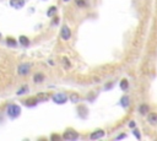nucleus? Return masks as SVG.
<instances>
[{
  "instance_id": "f257e3e1",
  "label": "nucleus",
  "mask_w": 157,
  "mask_h": 141,
  "mask_svg": "<svg viewBox=\"0 0 157 141\" xmlns=\"http://www.w3.org/2000/svg\"><path fill=\"white\" fill-rule=\"evenodd\" d=\"M20 113H21V108L17 104H10L6 108V114L9 115V118H11V119L17 118L20 115Z\"/></svg>"
},
{
  "instance_id": "f03ea898",
  "label": "nucleus",
  "mask_w": 157,
  "mask_h": 141,
  "mask_svg": "<svg viewBox=\"0 0 157 141\" xmlns=\"http://www.w3.org/2000/svg\"><path fill=\"white\" fill-rule=\"evenodd\" d=\"M31 72V64L22 63L17 66V75L20 76H27Z\"/></svg>"
},
{
  "instance_id": "7ed1b4c3",
  "label": "nucleus",
  "mask_w": 157,
  "mask_h": 141,
  "mask_svg": "<svg viewBox=\"0 0 157 141\" xmlns=\"http://www.w3.org/2000/svg\"><path fill=\"white\" fill-rule=\"evenodd\" d=\"M60 38L63 41H69L71 38V30L69 28L68 25H64L60 30Z\"/></svg>"
},
{
  "instance_id": "20e7f679",
  "label": "nucleus",
  "mask_w": 157,
  "mask_h": 141,
  "mask_svg": "<svg viewBox=\"0 0 157 141\" xmlns=\"http://www.w3.org/2000/svg\"><path fill=\"white\" fill-rule=\"evenodd\" d=\"M52 99H53V102L57 104H64L68 102V96L65 93H55L53 97H52Z\"/></svg>"
},
{
  "instance_id": "39448f33",
  "label": "nucleus",
  "mask_w": 157,
  "mask_h": 141,
  "mask_svg": "<svg viewBox=\"0 0 157 141\" xmlns=\"http://www.w3.org/2000/svg\"><path fill=\"white\" fill-rule=\"evenodd\" d=\"M138 112H139L141 115H146V114H149V112H150V106H149V104H145V103H142V104L139 106Z\"/></svg>"
},
{
  "instance_id": "423d86ee",
  "label": "nucleus",
  "mask_w": 157,
  "mask_h": 141,
  "mask_svg": "<svg viewBox=\"0 0 157 141\" xmlns=\"http://www.w3.org/2000/svg\"><path fill=\"white\" fill-rule=\"evenodd\" d=\"M63 137L65 140H76V139H78V134L75 131H67L63 135Z\"/></svg>"
},
{
  "instance_id": "0eeeda50",
  "label": "nucleus",
  "mask_w": 157,
  "mask_h": 141,
  "mask_svg": "<svg viewBox=\"0 0 157 141\" xmlns=\"http://www.w3.org/2000/svg\"><path fill=\"white\" fill-rule=\"evenodd\" d=\"M104 136V130H102V129H99V130H96V131H93L92 134L90 135V139L91 140H97V139H101V137H103Z\"/></svg>"
},
{
  "instance_id": "6e6552de",
  "label": "nucleus",
  "mask_w": 157,
  "mask_h": 141,
  "mask_svg": "<svg viewBox=\"0 0 157 141\" xmlns=\"http://www.w3.org/2000/svg\"><path fill=\"white\" fill-rule=\"evenodd\" d=\"M147 122L151 125H156L157 124V113H155V112L149 113L147 114Z\"/></svg>"
},
{
  "instance_id": "1a4fd4ad",
  "label": "nucleus",
  "mask_w": 157,
  "mask_h": 141,
  "mask_svg": "<svg viewBox=\"0 0 157 141\" xmlns=\"http://www.w3.org/2000/svg\"><path fill=\"white\" fill-rule=\"evenodd\" d=\"M10 5L12 7H16V9H20L25 5V0H10Z\"/></svg>"
},
{
  "instance_id": "9d476101",
  "label": "nucleus",
  "mask_w": 157,
  "mask_h": 141,
  "mask_svg": "<svg viewBox=\"0 0 157 141\" xmlns=\"http://www.w3.org/2000/svg\"><path fill=\"white\" fill-rule=\"evenodd\" d=\"M33 81H34L36 84H41V82H43V81H44V75H43L42 72H37V74H34V76H33Z\"/></svg>"
},
{
  "instance_id": "9b49d317",
  "label": "nucleus",
  "mask_w": 157,
  "mask_h": 141,
  "mask_svg": "<svg viewBox=\"0 0 157 141\" xmlns=\"http://www.w3.org/2000/svg\"><path fill=\"white\" fill-rule=\"evenodd\" d=\"M120 104H122L123 108H128V107L130 106V98H129V96H123V97H122Z\"/></svg>"
},
{
  "instance_id": "f8f14e48",
  "label": "nucleus",
  "mask_w": 157,
  "mask_h": 141,
  "mask_svg": "<svg viewBox=\"0 0 157 141\" xmlns=\"http://www.w3.org/2000/svg\"><path fill=\"white\" fill-rule=\"evenodd\" d=\"M6 43H7V46H10V47H16V46H17V41L14 40V38H11V37L6 38Z\"/></svg>"
},
{
  "instance_id": "ddd939ff",
  "label": "nucleus",
  "mask_w": 157,
  "mask_h": 141,
  "mask_svg": "<svg viewBox=\"0 0 157 141\" xmlns=\"http://www.w3.org/2000/svg\"><path fill=\"white\" fill-rule=\"evenodd\" d=\"M19 41H20V43L22 44V46H28L30 44V40L27 37H25V36H21L20 38H19Z\"/></svg>"
},
{
  "instance_id": "4468645a",
  "label": "nucleus",
  "mask_w": 157,
  "mask_h": 141,
  "mask_svg": "<svg viewBox=\"0 0 157 141\" xmlns=\"http://www.w3.org/2000/svg\"><path fill=\"white\" fill-rule=\"evenodd\" d=\"M27 92H28V86H23V87H21L17 91V96H22V95L27 93Z\"/></svg>"
},
{
  "instance_id": "2eb2a0df",
  "label": "nucleus",
  "mask_w": 157,
  "mask_h": 141,
  "mask_svg": "<svg viewBox=\"0 0 157 141\" xmlns=\"http://www.w3.org/2000/svg\"><path fill=\"white\" fill-rule=\"evenodd\" d=\"M55 11H57V7L55 6H52V7H49L48 9V11H47V15L49 16V17H52L54 14H55Z\"/></svg>"
},
{
  "instance_id": "dca6fc26",
  "label": "nucleus",
  "mask_w": 157,
  "mask_h": 141,
  "mask_svg": "<svg viewBox=\"0 0 157 141\" xmlns=\"http://www.w3.org/2000/svg\"><path fill=\"white\" fill-rule=\"evenodd\" d=\"M75 3L78 7H87V4H86L85 0H75Z\"/></svg>"
},
{
  "instance_id": "f3484780",
  "label": "nucleus",
  "mask_w": 157,
  "mask_h": 141,
  "mask_svg": "<svg viewBox=\"0 0 157 141\" xmlns=\"http://www.w3.org/2000/svg\"><path fill=\"white\" fill-rule=\"evenodd\" d=\"M128 87H129L128 81H126V80H122V81H120V88H122V90H124V91H126Z\"/></svg>"
},
{
  "instance_id": "a211bd4d",
  "label": "nucleus",
  "mask_w": 157,
  "mask_h": 141,
  "mask_svg": "<svg viewBox=\"0 0 157 141\" xmlns=\"http://www.w3.org/2000/svg\"><path fill=\"white\" fill-rule=\"evenodd\" d=\"M133 133L135 134V136H136L138 139H140V137H141V136H140V134H139V130H138V129H134V130H133Z\"/></svg>"
},
{
  "instance_id": "6ab92c4d",
  "label": "nucleus",
  "mask_w": 157,
  "mask_h": 141,
  "mask_svg": "<svg viewBox=\"0 0 157 141\" xmlns=\"http://www.w3.org/2000/svg\"><path fill=\"white\" fill-rule=\"evenodd\" d=\"M70 98H71V101H73V102H74V101L76 102V101L78 99V96H77V95H73V96H71Z\"/></svg>"
},
{
  "instance_id": "aec40b11",
  "label": "nucleus",
  "mask_w": 157,
  "mask_h": 141,
  "mask_svg": "<svg viewBox=\"0 0 157 141\" xmlns=\"http://www.w3.org/2000/svg\"><path fill=\"white\" fill-rule=\"evenodd\" d=\"M124 137H126V135H125V134H120L119 136H117V140H119V139H124Z\"/></svg>"
},
{
  "instance_id": "412c9836",
  "label": "nucleus",
  "mask_w": 157,
  "mask_h": 141,
  "mask_svg": "<svg viewBox=\"0 0 157 141\" xmlns=\"http://www.w3.org/2000/svg\"><path fill=\"white\" fill-rule=\"evenodd\" d=\"M129 126H130V128H135V122H134V120H132V122L129 123Z\"/></svg>"
},
{
  "instance_id": "4be33fe9",
  "label": "nucleus",
  "mask_w": 157,
  "mask_h": 141,
  "mask_svg": "<svg viewBox=\"0 0 157 141\" xmlns=\"http://www.w3.org/2000/svg\"><path fill=\"white\" fill-rule=\"evenodd\" d=\"M59 22V17H55L54 20H53V25H57Z\"/></svg>"
},
{
  "instance_id": "5701e85b",
  "label": "nucleus",
  "mask_w": 157,
  "mask_h": 141,
  "mask_svg": "<svg viewBox=\"0 0 157 141\" xmlns=\"http://www.w3.org/2000/svg\"><path fill=\"white\" fill-rule=\"evenodd\" d=\"M64 1H69V0H64Z\"/></svg>"
},
{
  "instance_id": "b1692460",
  "label": "nucleus",
  "mask_w": 157,
  "mask_h": 141,
  "mask_svg": "<svg viewBox=\"0 0 157 141\" xmlns=\"http://www.w3.org/2000/svg\"><path fill=\"white\" fill-rule=\"evenodd\" d=\"M0 38H1V33H0Z\"/></svg>"
}]
</instances>
